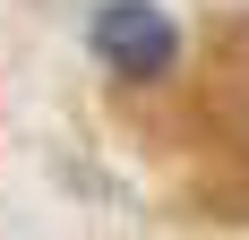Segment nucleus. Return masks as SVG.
I'll list each match as a JSON object with an SVG mask.
<instances>
[{"label":"nucleus","instance_id":"nucleus-1","mask_svg":"<svg viewBox=\"0 0 249 240\" xmlns=\"http://www.w3.org/2000/svg\"><path fill=\"white\" fill-rule=\"evenodd\" d=\"M95 51H103L121 77H163L172 51H180V34H172L163 9H146V0H112V9L95 17Z\"/></svg>","mask_w":249,"mask_h":240}]
</instances>
